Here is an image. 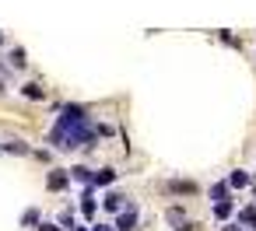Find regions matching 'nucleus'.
<instances>
[{
    "label": "nucleus",
    "mask_w": 256,
    "mask_h": 231,
    "mask_svg": "<svg viewBox=\"0 0 256 231\" xmlns=\"http://www.w3.org/2000/svg\"><path fill=\"white\" fill-rule=\"evenodd\" d=\"M4 154H32V147L22 140H4Z\"/></svg>",
    "instance_id": "nucleus-11"
},
{
    "label": "nucleus",
    "mask_w": 256,
    "mask_h": 231,
    "mask_svg": "<svg viewBox=\"0 0 256 231\" xmlns=\"http://www.w3.org/2000/svg\"><path fill=\"white\" fill-rule=\"evenodd\" d=\"M137 228V207H126L123 214H116V231H134Z\"/></svg>",
    "instance_id": "nucleus-4"
},
{
    "label": "nucleus",
    "mask_w": 256,
    "mask_h": 231,
    "mask_svg": "<svg viewBox=\"0 0 256 231\" xmlns=\"http://www.w3.org/2000/svg\"><path fill=\"white\" fill-rule=\"evenodd\" d=\"M249 186H252V196H256V179H252V182H249Z\"/></svg>",
    "instance_id": "nucleus-22"
},
{
    "label": "nucleus",
    "mask_w": 256,
    "mask_h": 231,
    "mask_svg": "<svg viewBox=\"0 0 256 231\" xmlns=\"http://www.w3.org/2000/svg\"><path fill=\"white\" fill-rule=\"evenodd\" d=\"M249 182H252L249 172H232V175H228V186H232V189H246Z\"/></svg>",
    "instance_id": "nucleus-9"
},
{
    "label": "nucleus",
    "mask_w": 256,
    "mask_h": 231,
    "mask_svg": "<svg viewBox=\"0 0 256 231\" xmlns=\"http://www.w3.org/2000/svg\"><path fill=\"white\" fill-rule=\"evenodd\" d=\"M224 196H228V182H214V186H210V200H214V203H221Z\"/></svg>",
    "instance_id": "nucleus-15"
},
{
    "label": "nucleus",
    "mask_w": 256,
    "mask_h": 231,
    "mask_svg": "<svg viewBox=\"0 0 256 231\" xmlns=\"http://www.w3.org/2000/svg\"><path fill=\"white\" fill-rule=\"evenodd\" d=\"M0 154H4V144H0Z\"/></svg>",
    "instance_id": "nucleus-26"
},
{
    "label": "nucleus",
    "mask_w": 256,
    "mask_h": 231,
    "mask_svg": "<svg viewBox=\"0 0 256 231\" xmlns=\"http://www.w3.org/2000/svg\"><path fill=\"white\" fill-rule=\"evenodd\" d=\"M22 95H25V98H32V102H39V98H46V88H39V84H32V81H28V84L22 88Z\"/></svg>",
    "instance_id": "nucleus-12"
},
{
    "label": "nucleus",
    "mask_w": 256,
    "mask_h": 231,
    "mask_svg": "<svg viewBox=\"0 0 256 231\" xmlns=\"http://www.w3.org/2000/svg\"><path fill=\"white\" fill-rule=\"evenodd\" d=\"M70 179H74V182H81V186H92L95 172H92L88 165H78V168H70Z\"/></svg>",
    "instance_id": "nucleus-6"
},
{
    "label": "nucleus",
    "mask_w": 256,
    "mask_h": 231,
    "mask_svg": "<svg viewBox=\"0 0 256 231\" xmlns=\"http://www.w3.org/2000/svg\"><path fill=\"white\" fill-rule=\"evenodd\" d=\"M224 231H242V224H228V228H224Z\"/></svg>",
    "instance_id": "nucleus-21"
},
{
    "label": "nucleus",
    "mask_w": 256,
    "mask_h": 231,
    "mask_svg": "<svg viewBox=\"0 0 256 231\" xmlns=\"http://www.w3.org/2000/svg\"><path fill=\"white\" fill-rule=\"evenodd\" d=\"M232 214H235V203H232V200H221V203H214V217H218V221H228Z\"/></svg>",
    "instance_id": "nucleus-10"
},
{
    "label": "nucleus",
    "mask_w": 256,
    "mask_h": 231,
    "mask_svg": "<svg viewBox=\"0 0 256 231\" xmlns=\"http://www.w3.org/2000/svg\"><path fill=\"white\" fill-rule=\"evenodd\" d=\"M88 231H116V228H109V224H92Z\"/></svg>",
    "instance_id": "nucleus-19"
},
{
    "label": "nucleus",
    "mask_w": 256,
    "mask_h": 231,
    "mask_svg": "<svg viewBox=\"0 0 256 231\" xmlns=\"http://www.w3.org/2000/svg\"><path fill=\"white\" fill-rule=\"evenodd\" d=\"M39 231H64V228H60V224H50V221H46V224H39Z\"/></svg>",
    "instance_id": "nucleus-18"
},
{
    "label": "nucleus",
    "mask_w": 256,
    "mask_h": 231,
    "mask_svg": "<svg viewBox=\"0 0 256 231\" xmlns=\"http://www.w3.org/2000/svg\"><path fill=\"white\" fill-rule=\"evenodd\" d=\"M39 224H42V221H39V210L28 207V210L22 214V228H39Z\"/></svg>",
    "instance_id": "nucleus-13"
},
{
    "label": "nucleus",
    "mask_w": 256,
    "mask_h": 231,
    "mask_svg": "<svg viewBox=\"0 0 256 231\" xmlns=\"http://www.w3.org/2000/svg\"><path fill=\"white\" fill-rule=\"evenodd\" d=\"M193 228H196V224H190V221H182V224H179L176 231H193Z\"/></svg>",
    "instance_id": "nucleus-20"
},
{
    "label": "nucleus",
    "mask_w": 256,
    "mask_h": 231,
    "mask_svg": "<svg viewBox=\"0 0 256 231\" xmlns=\"http://www.w3.org/2000/svg\"><path fill=\"white\" fill-rule=\"evenodd\" d=\"M25 63H28V60H25V49H22V46H14V49H11V67H18V70H22Z\"/></svg>",
    "instance_id": "nucleus-16"
},
{
    "label": "nucleus",
    "mask_w": 256,
    "mask_h": 231,
    "mask_svg": "<svg viewBox=\"0 0 256 231\" xmlns=\"http://www.w3.org/2000/svg\"><path fill=\"white\" fill-rule=\"evenodd\" d=\"M74 231H88V228H74Z\"/></svg>",
    "instance_id": "nucleus-23"
},
{
    "label": "nucleus",
    "mask_w": 256,
    "mask_h": 231,
    "mask_svg": "<svg viewBox=\"0 0 256 231\" xmlns=\"http://www.w3.org/2000/svg\"><path fill=\"white\" fill-rule=\"evenodd\" d=\"M168 224H182V210H179V207L168 210Z\"/></svg>",
    "instance_id": "nucleus-17"
},
{
    "label": "nucleus",
    "mask_w": 256,
    "mask_h": 231,
    "mask_svg": "<svg viewBox=\"0 0 256 231\" xmlns=\"http://www.w3.org/2000/svg\"><path fill=\"white\" fill-rule=\"evenodd\" d=\"M98 133L92 126V116L84 105H60L56 109V126L50 130V147L53 151H78V147H95Z\"/></svg>",
    "instance_id": "nucleus-1"
},
{
    "label": "nucleus",
    "mask_w": 256,
    "mask_h": 231,
    "mask_svg": "<svg viewBox=\"0 0 256 231\" xmlns=\"http://www.w3.org/2000/svg\"><path fill=\"white\" fill-rule=\"evenodd\" d=\"M165 189H168L172 196H193V193H196V186H193V182H168Z\"/></svg>",
    "instance_id": "nucleus-8"
},
{
    "label": "nucleus",
    "mask_w": 256,
    "mask_h": 231,
    "mask_svg": "<svg viewBox=\"0 0 256 231\" xmlns=\"http://www.w3.org/2000/svg\"><path fill=\"white\" fill-rule=\"evenodd\" d=\"M95 210H98L95 193H92V186H84V193H81V214H84V217H95Z\"/></svg>",
    "instance_id": "nucleus-5"
},
{
    "label": "nucleus",
    "mask_w": 256,
    "mask_h": 231,
    "mask_svg": "<svg viewBox=\"0 0 256 231\" xmlns=\"http://www.w3.org/2000/svg\"><path fill=\"white\" fill-rule=\"evenodd\" d=\"M0 91H4V81H0Z\"/></svg>",
    "instance_id": "nucleus-24"
},
{
    "label": "nucleus",
    "mask_w": 256,
    "mask_h": 231,
    "mask_svg": "<svg viewBox=\"0 0 256 231\" xmlns=\"http://www.w3.org/2000/svg\"><path fill=\"white\" fill-rule=\"evenodd\" d=\"M112 182H116V168H98L92 179V186H112Z\"/></svg>",
    "instance_id": "nucleus-7"
},
{
    "label": "nucleus",
    "mask_w": 256,
    "mask_h": 231,
    "mask_svg": "<svg viewBox=\"0 0 256 231\" xmlns=\"http://www.w3.org/2000/svg\"><path fill=\"white\" fill-rule=\"evenodd\" d=\"M238 224H242V228H252V224H256V203L246 207V210L238 214Z\"/></svg>",
    "instance_id": "nucleus-14"
},
{
    "label": "nucleus",
    "mask_w": 256,
    "mask_h": 231,
    "mask_svg": "<svg viewBox=\"0 0 256 231\" xmlns=\"http://www.w3.org/2000/svg\"><path fill=\"white\" fill-rule=\"evenodd\" d=\"M0 42H4V32H0Z\"/></svg>",
    "instance_id": "nucleus-25"
},
{
    "label": "nucleus",
    "mask_w": 256,
    "mask_h": 231,
    "mask_svg": "<svg viewBox=\"0 0 256 231\" xmlns=\"http://www.w3.org/2000/svg\"><path fill=\"white\" fill-rule=\"evenodd\" d=\"M70 186V172H64V168H53L50 175H46V189H53V193H64Z\"/></svg>",
    "instance_id": "nucleus-2"
},
{
    "label": "nucleus",
    "mask_w": 256,
    "mask_h": 231,
    "mask_svg": "<svg viewBox=\"0 0 256 231\" xmlns=\"http://www.w3.org/2000/svg\"><path fill=\"white\" fill-rule=\"evenodd\" d=\"M126 207H130V203H126V196H123V193H116V189H112V193H106V200H102V210H109V214H123Z\"/></svg>",
    "instance_id": "nucleus-3"
}]
</instances>
